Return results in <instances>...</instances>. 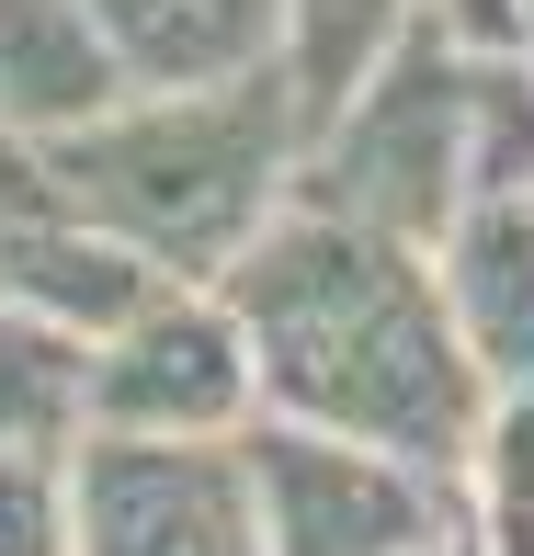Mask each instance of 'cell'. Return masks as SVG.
Listing matches in <instances>:
<instances>
[{
    "instance_id": "obj_5",
    "label": "cell",
    "mask_w": 534,
    "mask_h": 556,
    "mask_svg": "<svg viewBox=\"0 0 534 556\" xmlns=\"http://www.w3.org/2000/svg\"><path fill=\"white\" fill-rule=\"evenodd\" d=\"M250 500H262V556H410L444 534L432 489L410 454L319 432V420H273V432L239 443Z\"/></svg>"
},
{
    "instance_id": "obj_6",
    "label": "cell",
    "mask_w": 534,
    "mask_h": 556,
    "mask_svg": "<svg viewBox=\"0 0 534 556\" xmlns=\"http://www.w3.org/2000/svg\"><path fill=\"white\" fill-rule=\"evenodd\" d=\"M250 330L206 295H148L91 352V432H227L250 409Z\"/></svg>"
},
{
    "instance_id": "obj_13",
    "label": "cell",
    "mask_w": 534,
    "mask_h": 556,
    "mask_svg": "<svg viewBox=\"0 0 534 556\" xmlns=\"http://www.w3.org/2000/svg\"><path fill=\"white\" fill-rule=\"evenodd\" d=\"M477 466H489V556H534V397L489 409Z\"/></svg>"
},
{
    "instance_id": "obj_12",
    "label": "cell",
    "mask_w": 534,
    "mask_h": 556,
    "mask_svg": "<svg viewBox=\"0 0 534 556\" xmlns=\"http://www.w3.org/2000/svg\"><path fill=\"white\" fill-rule=\"evenodd\" d=\"M410 35V0H285V46H273V68H285L296 91V125H319L364 91V68L387 58V46Z\"/></svg>"
},
{
    "instance_id": "obj_14",
    "label": "cell",
    "mask_w": 534,
    "mask_h": 556,
    "mask_svg": "<svg viewBox=\"0 0 534 556\" xmlns=\"http://www.w3.org/2000/svg\"><path fill=\"white\" fill-rule=\"evenodd\" d=\"M0 556H80L58 454H0Z\"/></svg>"
},
{
    "instance_id": "obj_1",
    "label": "cell",
    "mask_w": 534,
    "mask_h": 556,
    "mask_svg": "<svg viewBox=\"0 0 534 556\" xmlns=\"http://www.w3.org/2000/svg\"><path fill=\"white\" fill-rule=\"evenodd\" d=\"M227 307H239L250 375L285 397V420L387 443L410 466H467L489 432V409H477L489 375L444 307V273H421V250L387 227L296 193L227 262Z\"/></svg>"
},
{
    "instance_id": "obj_2",
    "label": "cell",
    "mask_w": 534,
    "mask_h": 556,
    "mask_svg": "<svg viewBox=\"0 0 534 556\" xmlns=\"http://www.w3.org/2000/svg\"><path fill=\"white\" fill-rule=\"evenodd\" d=\"M296 160H308V125H296V91L273 58L239 80L137 91V103H103L91 125L46 137V182L69 193V216L114 227L160 273H227L285 205Z\"/></svg>"
},
{
    "instance_id": "obj_9",
    "label": "cell",
    "mask_w": 534,
    "mask_h": 556,
    "mask_svg": "<svg viewBox=\"0 0 534 556\" xmlns=\"http://www.w3.org/2000/svg\"><path fill=\"white\" fill-rule=\"evenodd\" d=\"M0 295H23V307L69 318L80 341L125 330V318L160 295V262L148 250H125L114 227H58V216H0Z\"/></svg>"
},
{
    "instance_id": "obj_10",
    "label": "cell",
    "mask_w": 534,
    "mask_h": 556,
    "mask_svg": "<svg viewBox=\"0 0 534 556\" xmlns=\"http://www.w3.org/2000/svg\"><path fill=\"white\" fill-rule=\"evenodd\" d=\"M103 103H125V68L91 0H0V114L58 137V125H91Z\"/></svg>"
},
{
    "instance_id": "obj_8",
    "label": "cell",
    "mask_w": 534,
    "mask_h": 556,
    "mask_svg": "<svg viewBox=\"0 0 534 556\" xmlns=\"http://www.w3.org/2000/svg\"><path fill=\"white\" fill-rule=\"evenodd\" d=\"M125 91H194V80H239L285 46V0H91Z\"/></svg>"
},
{
    "instance_id": "obj_16",
    "label": "cell",
    "mask_w": 534,
    "mask_h": 556,
    "mask_svg": "<svg viewBox=\"0 0 534 556\" xmlns=\"http://www.w3.org/2000/svg\"><path fill=\"white\" fill-rule=\"evenodd\" d=\"M410 556H467V545H410Z\"/></svg>"
},
{
    "instance_id": "obj_4",
    "label": "cell",
    "mask_w": 534,
    "mask_h": 556,
    "mask_svg": "<svg viewBox=\"0 0 534 556\" xmlns=\"http://www.w3.org/2000/svg\"><path fill=\"white\" fill-rule=\"evenodd\" d=\"M69 522H80V556H262L250 466L206 432H80Z\"/></svg>"
},
{
    "instance_id": "obj_3",
    "label": "cell",
    "mask_w": 534,
    "mask_h": 556,
    "mask_svg": "<svg viewBox=\"0 0 534 556\" xmlns=\"http://www.w3.org/2000/svg\"><path fill=\"white\" fill-rule=\"evenodd\" d=\"M296 193L330 216H364L387 239H444L477 193V58L444 35V12L410 23L387 58L364 68L341 114L308 137V170Z\"/></svg>"
},
{
    "instance_id": "obj_11",
    "label": "cell",
    "mask_w": 534,
    "mask_h": 556,
    "mask_svg": "<svg viewBox=\"0 0 534 556\" xmlns=\"http://www.w3.org/2000/svg\"><path fill=\"white\" fill-rule=\"evenodd\" d=\"M91 432V341L46 307H0V454H58Z\"/></svg>"
},
{
    "instance_id": "obj_15",
    "label": "cell",
    "mask_w": 534,
    "mask_h": 556,
    "mask_svg": "<svg viewBox=\"0 0 534 556\" xmlns=\"http://www.w3.org/2000/svg\"><path fill=\"white\" fill-rule=\"evenodd\" d=\"M46 193H58V182H46V160H35V148H12V137H0V216H35Z\"/></svg>"
},
{
    "instance_id": "obj_7",
    "label": "cell",
    "mask_w": 534,
    "mask_h": 556,
    "mask_svg": "<svg viewBox=\"0 0 534 556\" xmlns=\"http://www.w3.org/2000/svg\"><path fill=\"white\" fill-rule=\"evenodd\" d=\"M444 307L467 330L477 375L500 397H534V205L523 193H477L444 227Z\"/></svg>"
}]
</instances>
